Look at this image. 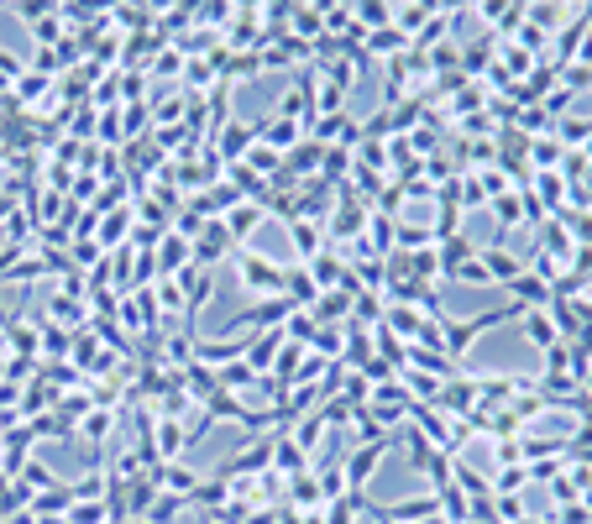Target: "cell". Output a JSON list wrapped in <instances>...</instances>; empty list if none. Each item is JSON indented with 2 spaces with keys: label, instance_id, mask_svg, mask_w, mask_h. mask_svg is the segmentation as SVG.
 Segmentation results:
<instances>
[{
  "label": "cell",
  "instance_id": "obj_12",
  "mask_svg": "<svg viewBox=\"0 0 592 524\" xmlns=\"http://www.w3.org/2000/svg\"><path fill=\"white\" fill-rule=\"evenodd\" d=\"M247 168H252V179L278 173V168H283V153H273V147H252V153H247Z\"/></svg>",
  "mask_w": 592,
  "mask_h": 524
},
{
  "label": "cell",
  "instance_id": "obj_10",
  "mask_svg": "<svg viewBox=\"0 0 592 524\" xmlns=\"http://www.w3.org/2000/svg\"><path fill=\"white\" fill-rule=\"evenodd\" d=\"M288 498H294V509H299V514H305V509H314V503H320V483H314V472L294 477V483H288Z\"/></svg>",
  "mask_w": 592,
  "mask_h": 524
},
{
  "label": "cell",
  "instance_id": "obj_11",
  "mask_svg": "<svg viewBox=\"0 0 592 524\" xmlns=\"http://www.w3.org/2000/svg\"><path fill=\"white\" fill-rule=\"evenodd\" d=\"M288 231H294V242H299V257H305V268H310L314 257H320V231H314L310 220H294Z\"/></svg>",
  "mask_w": 592,
  "mask_h": 524
},
{
  "label": "cell",
  "instance_id": "obj_17",
  "mask_svg": "<svg viewBox=\"0 0 592 524\" xmlns=\"http://www.w3.org/2000/svg\"><path fill=\"white\" fill-rule=\"evenodd\" d=\"M456 283H477V289H488L493 278H488V268H482V257H467V262L456 268Z\"/></svg>",
  "mask_w": 592,
  "mask_h": 524
},
{
  "label": "cell",
  "instance_id": "obj_2",
  "mask_svg": "<svg viewBox=\"0 0 592 524\" xmlns=\"http://www.w3.org/2000/svg\"><path fill=\"white\" fill-rule=\"evenodd\" d=\"M388 446H399V435H393V440H373V446H357V451L341 462L346 498H351L357 509H367V483H373V472H377V462H383V451H388Z\"/></svg>",
  "mask_w": 592,
  "mask_h": 524
},
{
  "label": "cell",
  "instance_id": "obj_6",
  "mask_svg": "<svg viewBox=\"0 0 592 524\" xmlns=\"http://www.w3.org/2000/svg\"><path fill=\"white\" fill-rule=\"evenodd\" d=\"M220 226H225V236H231V242H236V247H242V242H247L252 231H257V226H262V205H252V200H242V205H236V210H231V216L220 220Z\"/></svg>",
  "mask_w": 592,
  "mask_h": 524
},
{
  "label": "cell",
  "instance_id": "obj_9",
  "mask_svg": "<svg viewBox=\"0 0 592 524\" xmlns=\"http://www.w3.org/2000/svg\"><path fill=\"white\" fill-rule=\"evenodd\" d=\"M482 268H488V278H493V283H503V289L525 273V268H519V262H514L503 247H488V252H482Z\"/></svg>",
  "mask_w": 592,
  "mask_h": 524
},
{
  "label": "cell",
  "instance_id": "obj_16",
  "mask_svg": "<svg viewBox=\"0 0 592 524\" xmlns=\"http://www.w3.org/2000/svg\"><path fill=\"white\" fill-rule=\"evenodd\" d=\"M399 48H409V37L399 27H383L373 31V53H399Z\"/></svg>",
  "mask_w": 592,
  "mask_h": 524
},
{
  "label": "cell",
  "instance_id": "obj_7",
  "mask_svg": "<svg viewBox=\"0 0 592 524\" xmlns=\"http://www.w3.org/2000/svg\"><path fill=\"white\" fill-rule=\"evenodd\" d=\"M189 262H194V247H189L184 236H163V247H157V268H163L168 278H179Z\"/></svg>",
  "mask_w": 592,
  "mask_h": 524
},
{
  "label": "cell",
  "instance_id": "obj_13",
  "mask_svg": "<svg viewBox=\"0 0 592 524\" xmlns=\"http://www.w3.org/2000/svg\"><path fill=\"white\" fill-rule=\"evenodd\" d=\"M519 488H530V466H499L493 493H519Z\"/></svg>",
  "mask_w": 592,
  "mask_h": 524
},
{
  "label": "cell",
  "instance_id": "obj_4",
  "mask_svg": "<svg viewBox=\"0 0 592 524\" xmlns=\"http://www.w3.org/2000/svg\"><path fill=\"white\" fill-rule=\"evenodd\" d=\"M225 252H236V242L225 236V226H205L199 242H194V268H210V262H220Z\"/></svg>",
  "mask_w": 592,
  "mask_h": 524
},
{
  "label": "cell",
  "instance_id": "obj_15",
  "mask_svg": "<svg viewBox=\"0 0 592 524\" xmlns=\"http://www.w3.org/2000/svg\"><path fill=\"white\" fill-rule=\"evenodd\" d=\"M84 435L100 446V440L110 435V409H94V404H90V414H84Z\"/></svg>",
  "mask_w": 592,
  "mask_h": 524
},
{
  "label": "cell",
  "instance_id": "obj_14",
  "mask_svg": "<svg viewBox=\"0 0 592 524\" xmlns=\"http://www.w3.org/2000/svg\"><path fill=\"white\" fill-rule=\"evenodd\" d=\"M179 509H184V498H157L153 509H147V514H142V524H173V514H179Z\"/></svg>",
  "mask_w": 592,
  "mask_h": 524
},
{
  "label": "cell",
  "instance_id": "obj_1",
  "mask_svg": "<svg viewBox=\"0 0 592 524\" xmlns=\"http://www.w3.org/2000/svg\"><path fill=\"white\" fill-rule=\"evenodd\" d=\"M236 278H242L247 294H262V299H283V289H288V268H278V262H268L247 247H236Z\"/></svg>",
  "mask_w": 592,
  "mask_h": 524
},
{
  "label": "cell",
  "instance_id": "obj_19",
  "mask_svg": "<svg viewBox=\"0 0 592 524\" xmlns=\"http://www.w3.org/2000/svg\"><path fill=\"white\" fill-rule=\"evenodd\" d=\"M493 216H499L503 226H514V220L525 216V205H519V194H499V200H493Z\"/></svg>",
  "mask_w": 592,
  "mask_h": 524
},
{
  "label": "cell",
  "instance_id": "obj_8",
  "mask_svg": "<svg viewBox=\"0 0 592 524\" xmlns=\"http://www.w3.org/2000/svg\"><path fill=\"white\" fill-rule=\"evenodd\" d=\"M525 336H530V346H535V351H551V346L561 341L545 309H525Z\"/></svg>",
  "mask_w": 592,
  "mask_h": 524
},
{
  "label": "cell",
  "instance_id": "obj_18",
  "mask_svg": "<svg viewBox=\"0 0 592 524\" xmlns=\"http://www.w3.org/2000/svg\"><path fill=\"white\" fill-rule=\"evenodd\" d=\"M22 483H27V488H58V477H53L42 462H27V466H22Z\"/></svg>",
  "mask_w": 592,
  "mask_h": 524
},
{
  "label": "cell",
  "instance_id": "obj_5",
  "mask_svg": "<svg viewBox=\"0 0 592 524\" xmlns=\"http://www.w3.org/2000/svg\"><path fill=\"white\" fill-rule=\"evenodd\" d=\"M153 451H157V462H179V457H184L189 446H184V425H179V420H157L153 425Z\"/></svg>",
  "mask_w": 592,
  "mask_h": 524
},
{
  "label": "cell",
  "instance_id": "obj_3",
  "mask_svg": "<svg viewBox=\"0 0 592 524\" xmlns=\"http://www.w3.org/2000/svg\"><path fill=\"white\" fill-rule=\"evenodd\" d=\"M273 472H278L283 483H294V477H305V472H310V457L294 446V435H288V431L273 435Z\"/></svg>",
  "mask_w": 592,
  "mask_h": 524
},
{
  "label": "cell",
  "instance_id": "obj_20",
  "mask_svg": "<svg viewBox=\"0 0 592 524\" xmlns=\"http://www.w3.org/2000/svg\"><path fill=\"white\" fill-rule=\"evenodd\" d=\"M530 153H535V163H540V168H556V163L566 157V147H561V142H535Z\"/></svg>",
  "mask_w": 592,
  "mask_h": 524
}]
</instances>
